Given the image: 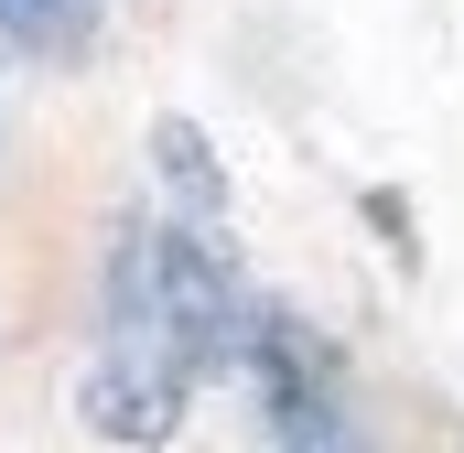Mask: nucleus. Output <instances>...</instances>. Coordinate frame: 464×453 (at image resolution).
I'll return each mask as SVG.
<instances>
[{"label":"nucleus","instance_id":"obj_1","mask_svg":"<svg viewBox=\"0 0 464 453\" xmlns=\"http://www.w3.org/2000/svg\"><path fill=\"white\" fill-rule=\"evenodd\" d=\"M259 292L237 281L227 237L206 217H119L98 270V345L76 410L98 443H173L195 389L248 356Z\"/></svg>","mask_w":464,"mask_h":453},{"label":"nucleus","instance_id":"obj_2","mask_svg":"<svg viewBox=\"0 0 464 453\" xmlns=\"http://www.w3.org/2000/svg\"><path fill=\"white\" fill-rule=\"evenodd\" d=\"M237 367L259 378L270 453H378V443H367V421L346 410V389H335V367L314 356V335H303L292 313L259 303V324H248V356H237Z\"/></svg>","mask_w":464,"mask_h":453},{"label":"nucleus","instance_id":"obj_3","mask_svg":"<svg viewBox=\"0 0 464 453\" xmlns=\"http://www.w3.org/2000/svg\"><path fill=\"white\" fill-rule=\"evenodd\" d=\"M98 11L109 0H0V43L11 54H44V65H76L98 43Z\"/></svg>","mask_w":464,"mask_h":453},{"label":"nucleus","instance_id":"obj_4","mask_svg":"<svg viewBox=\"0 0 464 453\" xmlns=\"http://www.w3.org/2000/svg\"><path fill=\"white\" fill-rule=\"evenodd\" d=\"M151 162H162V184H173V217H227V173H217V151H206V130L195 119H151Z\"/></svg>","mask_w":464,"mask_h":453},{"label":"nucleus","instance_id":"obj_5","mask_svg":"<svg viewBox=\"0 0 464 453\" xmlns=\"http://www.w3.org/2000/svg\"><path fill=\"white\" fill-rule=\"evenodd\" d=\"M0 140H11V109H0Z\"/></svg>","mask_w":464,"mask_h":453}]
</instances>
